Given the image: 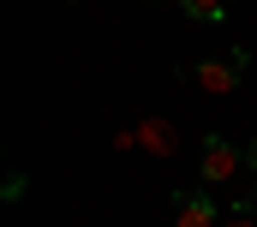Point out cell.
Returning <instances> with one entry per match:
<instances>
[{
  "label": "cell",
  "mask_w": 257,
  "mask_h": 227,
  "mask_svg": "<svg viewBox=\"0 0 257 227\" xmlns=\"http://www.w3.org/2000/svg\"><path fill=\"white\" fill-rule=\"evenodd\" d=\"M245 48H233V54L221 60V54H209V60H186V66H174V72H180V78H186V84H197V90H203V96H233V90H239V72H245Z\"/></svg>",
  "instance_id": "6da1fadb"
},
{
  "label": "cell",
  "mask_w": 257,
  "mask_h": 227,
  "mask_svg": "<svg viewBox=\"0 0 257 227\" xmlns=\"http://www.w3.org/2000/svg\"><path fill=\"white\" fill-rule=\"evenodd\" d=\"M66 6H84V0H66Z\"/></svg>",
  "instance_id": "ba28073f"
},
{
  "label": "cell",
  "mask_w": 257,
  "mask_h": 227,
  "mask_svg": "<svg viewBox=\"0 0 257 227\" xmlns=\"http://www.w3.org/2000/svg\"><path fill=\"white\" fill-rule=\"evenodd\" d=\"M138 150H150V156H174V150H180V126L162 120V113L138 120Z\"/></svg>",
  "instance_id": "277c9868"
},
{
  "label": "cell",
  "mask_w": 257,
  "mask_h": 227,
  "mask_svg": "<svg viewBox=\"0 0 257 227\" xmlns=\"http://www.w3.org/2000/svg\"><path fill=\"white\" fill-rule=\"evenodd\" d=\"M221 227H257V197H245V203H233V209L221 215Z\"/></svg>",
  "instance_id": "8992f818"
},
{
  "label": "cell",
  "mask_w": 257,
  "mask_h": 227,
  "mask_svg": "<svg viewBox=\"0 0 257 227\" xmlns=\"http://www.w3.org/2000/svg\"><path fill=\"white\" fill-rule=\"evenodd\" d=\"M245 173H251V197H257V138L245 144Z\"/></svg>",
  "instance_id": "52a82bcc"
},
{
  "label": "cell",
  "mask_w": 257,
  "mask_h": 227,
  "mask_svg": "<svg viewBox=\"0 0 257 227\" xmlns=\"http://www.w3.org/2000/svg\"><path fill=\"white\" fill-rule=\"evenodd\" d=\"M168 209H174V227H221V203H215V191H209V185L174 191V197H168Z\"/></svg>",
  "instance_id": "3957f363"
},
{
  "label": "cell",
  "mask_w": 257,
  "mask_h": 227,
  "mask_svg": "<svg viewBox=\"0 0 257 227\" xmlns=\"http://www.w3.org/2000/svg\"><path fill=\"white\" fill-rule=\"evenodd\" d=\"M233 173H245V150H239V144H227L221 132H209V138L197 144V185H209V191H215V185H227Z\"/></svg>",
  "instance_id": "7a4b0ae2"
},
{
  "label": "cell",
  "mask_w": 257,
  "mask_h": 227,
  "mask_svg": "<svg viewBox=\"0 0 257 227\" xmlns=\"http://www.w3.org/2000/svg\"><path fill=\"white\" fill-rule=\"evenodd\" d=\"M192 24H227V12H233V0H174Z\"/></svg>",
  "instance_id": "5b68a950"
}]
</instances>
